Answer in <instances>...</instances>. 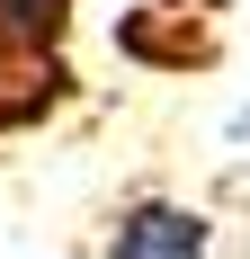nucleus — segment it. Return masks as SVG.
I'll use <instances>...</instances> for the list:
<instances>
[{"label": "nucleus", "mask_w": 250, "mask_h": 259, "mask_svg": "<svg viewBox=\"0 0 250 259\" xmlns=\"http://www.w3.org/2000/svg\"><path fill=\"white\" fill-rule=\"evenodd\" d=\"M107 259H215V224L179 197H134L107 224Z\"/></svg>", "instance_id": "obj_1"}, {"label": "nucleus", "mask_w": 250, "mask_h": 259, "mask_svg": "<svg viewBox=\"0 0 250 259\" xmlns=\"http://www.w3.org/2000/svg\"><path fill=\"white\" fill-rule=\"evenodd\" d=\"M116 45L134 54V63H152V72H188V63H215V27L188 18L179 0H152V9H134V18L116 27Z\"/></svg>", "instance_id": "obj_2"}, {"label": "nucleus", "mask_w": 250, "mask_h": 259, "mask_svg": "<svg viewBox=\"0 0 250 259\" xmlns=\"http://www.w3.org/2000/svg\"><path fill=\"white\" fill-rule=\"evenodd\" d=\"M63 99H72V72H63V54H18V45H0V134L45 125Z\"/></svg>", "instance_id": "obj_3"}, {"label": "nucleus", "mask_w": 250, "mask_h": 259, "mask_svg": "<svg viewBox=\"0 0 250 259\" xmlns=\"http://www.w3.org/2000/svg\"><path fill=\"white\" fill-rule=\"evenodd\" d=\"M72 27V0H0V45L18 54H54Z\"/></svg>", "instance_id": "obj_4"}]
</instances>
